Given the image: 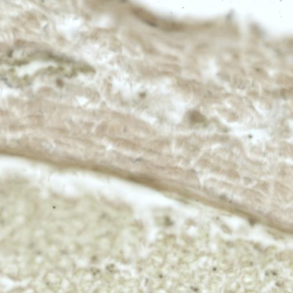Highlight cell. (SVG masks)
Returning a JSON list of instances; mask_svg holds the SVG:
<instances>
[{
  "mask_svg": "<svg viewBox=\"0 0 293 293\" xmlns=\"http://www.w3.org/2000/svg\"><path fill=\"white\" fill-rule=\"evenodd\" d=\"M190 118L191 120L195 123H201V122H203L204 120L203 116H202L201 114L196 112H192L191 114Z\"/></svg>",
  "mask_w": 293,
  "mask_h": 293,
  "instance_id": "1",
  "label": "cell"
}]
</instances>
